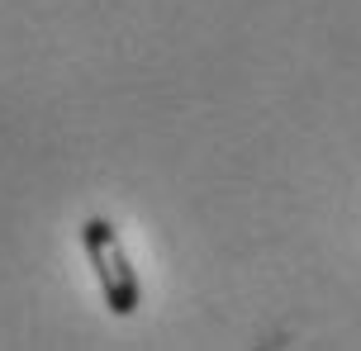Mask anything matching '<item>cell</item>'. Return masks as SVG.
Wrapping results in <instances>:
<instances>
[{
  "mask_svg": "<svg viewBox=\"0 0 361 351\" xmlns=\"http://www.w3.org/2000/svg\"><path fill=\"white\" fill-rule=\"evenodd\" d=\"M81 247H86V261L95 280H100V295H105V309L114 318H133L138 304H143V285H138V271L124 252V238L109 219H86L81 223Z\"/></svg>",
  "mask_w": 361,
  "mask_h": 351,
  "instance_id": "1",
  "label": "cell"
}]
</instances>
